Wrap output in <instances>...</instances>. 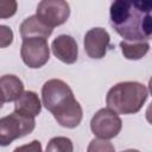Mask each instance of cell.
<instances>
[{
	"mask_svg": "<svg viewBox=\"0 0 152 152\" xmlns=\"http://www.w3.org/2000/svg\"><path fill=\"white\" fill-rule=\"evenodd\" d=\"M87 152H115V147L109 140L94 138L89 142Z\"/></svg>",
	"mask_w": 152,
	"mask_h": 152,
	"instance_id": "16",
	"label": "cell"
},
{
	"mask_svg": "<svg viewBox=\"0 0 152 152\" xmlns=\"http://www.w3.org/2000/svg\"><path fill=\"white\" fill-rule=\"evenodd\" d=\"M36 15L50 28L64 24L70 15V6L64 0H42L36 10Z\"/></svg>",
	"mask_w": 152,
	"mask_h": 152,
	"instance_id": "6",
	"label": "cell"
},
{
	"mask_svg": "<svg viewBox=\"0 0 152 152\" xmlns=\"http://www.w3.org/2000/svg\"><path fill=\"white\" fill-rule=\"evenodd\" d=\"M148 97V89L137 81H125L114 84L107 93V108L116 114L138 113Z\"/></svg>",
	"mask_w": 152,
	"mask_h": 152,
	"instance_id": "2",
	"label": "cell"
},
{
	"mask_svg": "<svg viewBox=\"0 0 152 152\" xmlns=\"http://www.w3.org/2000/svg\"><path fill=\"white\" fill-rule=\"evenodd\" d=\"M23 62L31 69L45 65L50 58V48L45 38H27L23 40L20 48Z\"/></svg>",
	"mask_w": 152,
	"mask_h": 152,
	"instance_id": "7",
	"label": "cell"
},
{
	"mask_svg": "<svg viewBox=\"0 0 152 152\" xmlns=\"http://www.w3.org/2000/svg\"><path fill=\"white\" fill-rule=\"evenodd\" d=\"M55 120L63 127L66 128H75L77 127L83 118V110L80 102L74 97L62 108L52 113Z\"/></svg>",
	"mask_w": 152,
	"mask_h": 152,
	"instance_id": "10",
	"label": "cell"
},
{
	"mask_svg": "<svg viewBox=\"0 0 152 152\" xmlns=\"http://www.w3.org/2000/svg\"><path fill=\"white\" fill-rule=\"evenodd\" d=\"M2 104H4V102H2V100H1V99H0V108H1V107H2Z\"/></svg>",
	"mask_w": 152,
	"mask_h": 152,
	"instance_id": "21",
	"label": "cell"
},
{
	"mask_svg": "<svg viewBox=\"0 0 152 152\" xmlns=\"http://www.w3.org/2000/svg\"><path fill=\"white\" fill-rule=\"evenodd\" d=\"M18 4L15 0H0V19H7L15 14Z\"/></svg>",
	"mask_w": 152,
	"mask_h": 152,
	"instance_id": "17",
	"label": "cell"
},
{
	"mask_svg": "<svg viewBox=\"0 0 152 152\" xmlns=\"http://www.w3.org/2000/svg\"><path fill=\"white\" fill-rule=\"evenodd\" d=\"M122 152H140L139 150H135V148H128V150H125Z\"/></svg>",
	"mask_w": 152,
	"mask_h": 152,
	"instance_id": "20",
	"label": "cell"
},
{
	"mask_svg": "<svg viewBox=\"0 0 152 152\" xmlns=\"http://www.w3.org/2000/svg\"><path fill=\"white\" fill-rule=\"evenodd\" d=\"M119 45H120L124 57L126 59H132V61L142 58L150 50V43L145 40H140V42L121 40Z\"/></svg>",
	"mask_w": 152,
	"mask_h": 152,
	"instance_id": "14",
	"label": "cell"
},
{
	"mask_svg": "<svg viewBox=\"0 0 152 152\" xmlns=\"http://www.w3.org/2000/svg\"><path fill=\"white\" fill-rule=\"evenodd\" d=\"M13 43V31L7 25H0V49L7 48Z\"/></svg>",
	"mask_w": 152,
	"mask_h": 152,
	"instance_id": "18",
	"label": "cell"
},
{
	"mask_svg": "<svg viewBox=\"0 0 152 152\" xmlns=\"http://www.w3.org/2000/svg\"><path fill=\"white\" fill-rule=\"evenodd\" d=\"M45 152H74V144L66 137H53L49 140Z\"/></svg>",
	"mask_w": 152,
	"mask_h": 152,
	"instance_id": "15",
	"label": "cell"
},
{
	"mask_svg": "<svg viewBox=\"0 0 152 152\" xmlns=\"http://www.w3.org/2000/svg\"><path fill=\"white\" fill-rule=\"evenodd\" d=\"M52 30L53 28H50L44 23H42L36 14L30 15L26 19H24V21L20 24V27H19L23 40L27 38H45L46 39L52 33Z\"/></svg>",
	"mask_w": 152,
	"mask_h": 152,
	"instance_id": "12",
	"label": "cell"
},
{
	"mask_svg": "<svg viewBox=\"0 0 152 152\" xmlns=\"http://www.w3.org/2000/svg\"><path fill=\"white\" fill-rule=\"evenodd\" d=\"M122 128L120 116L109 108L99 109L90 120V129L99 139H112L116 137Z\"/></svg>",
	"mask_w": 152,
	"mask_h": 152,
	"instance_id": "5",
	"label": "cell"
},
{
	"mask_svg": "<svg viewBox=\"0 0 152 152\" xmlns=\"http://www.w3.org/2000/svg\"><path fill=\"white\" fill-rule=\"evenodd\" d=\"M150 0H116L109 8L110 25L126 42H147L152 33Z\"/></svg>",
	"mask_w": 152,
	"mask_h": 152,
	"instance_id": "1",
	"label": "cell"
},
{
	"mask_svg": "<svg viewBox=\"0 0 152 152\" xmlns=\"http://www.w3.org/2000/svg\"><path fill=\"white\" fill-rule=\"evenodd\" d=\"M86 53L94 59L103 58L110 45V36L103 27H93L88 30L83 38Z\"/></svg>",
	"mask_w": 152,
	"mask_h": 152,
	"instance_id": "8",
	"label": "cell"
},
{
	"mask_svg": "<svg viewBox=\"0 0 152 152\" xmlns=\"http://www.w3.org/2000/svg\"><path fill=\"white\" fill-rule=\"evenodd\" d=\"M13 152H43V148L39 140H32L28 144L15 147Z\"/></svg>",
	"mask_w": 152,
	"mask_h": 152,
	"instance_id": "19",
	"label": "cell"
},
{
	"mask_svg": "<svg viewBox=\"0 0 152 152\" xmlns=\"http://www.w3.org/2000/svg\"><path fill=\"white\" fill-rule=\"evenodd\" d=\"M51 50L55 57L65 64H72L78 58V46L74 37L59 34L51 43Z\"/></svg>",
	"mask_w": 152,
	"mask_h": 152,
	"instance_id": "9",
	"label": "cell"
},
{
	"mask_svg": "<svg viewBox=\"0 0 152 152\" xmlns=\"http://www.w3.org/2000/svg\"><path fill=\"white\" fill-rule=\"evenodd\" d=\"M24 91L23 81L15 75L0 76V99L2 102L15 101Z\"/></svg>",
	"mask_w": 152,
	"mask_h": 152,
	"instance_id": "13",
	"label": "cell"
},
{
	"mask_svg": "<svg viewBox=\"0 0 152 152\" xmlns=\"http://www.w3.org/2000/svg\"><path fill=\"white\" fill-rule=\"evenodd\" d=\"M72 99L74 93L71 88L59 78L48 80L42 87V102L51 113H55Z\"/></svg>",
	"mask_w": 152,
	"mask_h": 152,
	"instance_id": "4",
	"label": "cell"
},
{
	"mask_svg": "<svg viewBox=\"0 0 152 152\" xmlns=\"http://www.w3.org/2000/svg\"><path fill=\"white\" fill-rule=\"evenodd\" d=\"M42 110V102L37 93L32 90H25L21 95L14 101V112L27 116V118H36L40 114Z\"/></svg>",
	"mask_w": 152,
	"mask_h": 152,
	"instance_id": "11",
	"label": "cell"
},
{
	"mask_svg": "<svg viewBox=\"0 0 152 152\" xmlns=\"http://www.w3.org/2000/svg\"><path fill=\"white\" fill-rule=\"evenodd\" d=\"M36 126L33 118L20 115L15 112L0 119V146H8L15 139L30 134Z\"/></svg>",
	"mask_w": 152,
	"mask_h": 152,
	"instance_id": "3",
	"label": "cell"
}]
</instances>
